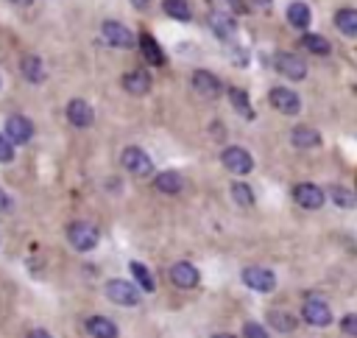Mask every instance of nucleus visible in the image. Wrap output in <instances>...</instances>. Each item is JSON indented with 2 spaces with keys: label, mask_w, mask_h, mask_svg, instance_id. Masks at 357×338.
I'll use <instances>...</instances> for the list:
<instances>
[{
  "label": "nucleus",
  "mask_w": 357,
  "mask_h": 338,
  "mask_svg": "<svg viewBox=\"0 0 357 338\" xmlns=\"http://www.w3.org/2000/svg\"><path fill=\"white\" fill-rule=\"evenodd\" d=\"M67 240H70L73 249L89 251V249L98 246V229H95L92 223H86V221H73V223L67 226Z\"/></svg>",
  "instance_id": "nucleus-1"
},
{
  "label": "nucleus",
  "mask_w": 357,
  "mask_h": 338,
  "mask_svg": "<svg viewBox=\"0 0 357 338\" xmlns=\"http://www.w3.org/2000/svg\"><path fill=\"white\" fill-rule=\"evenodd\" d=\"M120 162H123V168H126L131 176H148V173L153 170V162H151V156H148L142 148H137V145H128V148H123V154H120Z\"/></svg>",
  "instance_id": "nucleus-2"
},
{
  "label": "nucleus",
  "mask_w": 357,
  "mask_h": 338,
  "mask_svg": "<svg viewBox=\"0 0 357 338\" xmlns=\"http://www.w3.org/2000/svg\"><path fill=\"white\" fill-rule=\"evenodd\" d=\"M106 296L114 304H123V307H134L139 302V291L126 279H109L106 282Z\"/></svg>",
  "instance_id": "nucleus-3"
},
{
  "label": "nucleus",
  "mask_w": 357,
  "mask_h": 338,
  "mask_svg": "<svg viewBox=\"0 0 357 338\" xmlns=\"http://www.w3.org/2000/svg\"><path fill=\"white\" fill-rule=\"evenodd\" d=\"M220 162H223V168H226V170H231V173H237V176H243V173H248V170L254 168L251 154H248L245 148H240V145L226 148V151L220 154Z\"/></svg>",
  "instance_id": "nucleus-4"
},
{
  "label": "nucleus",
  "mask_w": 357,
  "mask_h": 338,
  "mask_svg": "<svg viewBox=\"0 0 357 338\" xmlns=\"http://www.w3.org/2000/svg\"><path fill=\"white\" fill-rule=\"evenodd\" d=\"M301 318H304L307 324H312V327H329V324H332V310H329V304L321 302V299H307V302L301 304Z\"/></svg>",
  "instance_id": "nucleus-5"
},
{
  "label": "nucleus",
  "mask_w": 357,
  "mask_h": 338,
  "mask_svg": "<svg viewBox=\"0 0 357 338\" xmlns=\"http://www.w3.org/2000/svg\"><path fill=\"white\" fill-rule=\"evenodd\" d=\"M293 198H296V204L304 207V210H318V207H324V190H321L318 184H312V182H298V184L293 187Z\"/></svg>",
  "instance_id": "nucleus-6"
},
{
  "label": "nucleus",
  "mask_w": 357,
  "mask_h": 338,
  "mask_svg": "<svg viewBox=\"0 0 357 338\" xmlns=\"http://www.w3.org/2000/svg\"><path fill=\"white\" fill-rule=\"evenodd\" d=\"M243 282H245L248 288H254V291H262V293H268V291L276 288L273 271H268V268H262V265H248V268H243Z\"/></svg>",
  "instance_id": "nucleus-7"
},
{
  "label": "nucleus",
  "mask_w": 357,
  "mask_h": 338,
  "mask_svg": "<svg viewBox=\"0 0 357 338\" xmlns=\"http://www.w3.org/2000/svg\"><path fill=\"white\" fill-rule=\"evenodd\" d=\"M268 98H271L273 109H276V112H282V115H298V109H301L298 95H296L293 89H287V87H273Z\"/></svg>",
  "instance_id": "nucleus-8"
},
{
  "label": "nucleus",
  "mask_w": 357,
  "mask_h": 338,
  "mask_svg": "<svg viewBox=\"0 0 357 338\" xmlns=\"http://www.w3.org/2000/svg\"><path fill=\"white\" fill-rule=\"evenodd\" d=\"M100 31H103V39H106L112 47H131V45H134V34H131L123 22L106 20V22L100 25Z\"/></svg>",
  "instance_id": "nucleus-9"
},
{
  "label": "nucleus",
  "mask_w": 357,
  "mask_h": 338,
  "mask_svg": "<svg viewBox=\"0 0 357 338\" xmlns=\"http://www.w3.org/2000/svg\"><path fill=\"white\" fill-rule=\"evenodd\" d=\"M273 64H276V70H279L282 75H287V78H293V81H301V78L307 75V64H304V59H298L296 53H276Z\"/></svg>",
  "instance_id": "nucleus-10"
},
{
  "label": "nucleus",
  "mask_w": 357,
  "mask_h": 338,
  "mask_svg": "<svg viewBox=\"0 0 357 338\" xmlns=\"http://www.w3.org/2000/svg\"><path fill=\"white\" fill-rule=\"evenodd\" d=\"M6 137H8L14 145L28 142V140L33 137V126H31V120L22 117V115H11V117L6 120Z\"/></svg>",
  "instance_id": "nucleus-11"
},
{
  "label": "nucleus",
  "mask_w": 357,
  "mask_h": 338,
  "mask_svg": "<svg viewBox=\"0 0 357 338\" xmlns=\"http://www.w3.org/2000/svg\"><path fill=\"white\" fill-rule=\"evenodd\" d=\"M192 89L204 98H218L223 92V84L218 81V75H212L209 70H195L192 73Z\"/></svg>",
  "instance_id": "nucleus-12"
},
{
  "label": "nucleus",
  "mask_w": 357,
  "mask_h": 338,
  "mask_svg": "<svg viewBox=\"0 0 357 338\" xmlns=\"http://www.w3.org/2000/svg\"><path fill=\"white\" fill-rule=\"evenodd\" d=\"M67 120H70L73 126H78V128H86V126H92V120H95V112H92V106H89L86 101L73 98V101L67 103Z\"/></svg>",
  "instance_id": "nucleus-13"
},
{
  "label": "nucleus",
  "mask_w": 357,
  "mask_h": 338,
  "mask_svg": "<svg viewBox=\"0 0 357 338\" xmlns=\"http://www.w3.org/2000/svg\"><path fill=\"white\" fill-rule=\"evenodd\" d=\"M198 279H201V274H198V268L192 263H176V265H170V282L176 288H195Z\"/></svg>",
  "instance_id": "nucleus-14"
},
{
  "label": "nucleus",
  "mask_w": 357,
  "mask_h": 338,
  "mask_svg": "<svg viewBox=\"0 0 357 338\" xmlns=\"http://www.w3.org/2000/svg\"><path fill=\"white\" fill-rule=\"evenodd\" d=\"M123 89L128 95H145L151 89V75L145 70H128L123 75Z\"/></svg>",
  "instance_id": "nucleus-15"
},
{
  "label": "nucleus",
  "mask_w": 357,
  "mask_h": 338,
  "mask_svg": "<svg viewBox=\"0 0 357 338\" xmlns=\"http://www.w3.org/2000/svg\"><path fill=\"white\" fill-rule=\"evenodd\" d=\"M86 332L92 338H117L120 335L117 332V324L112 318H106V316H89L86 318Z\"/></svg>",
  "instance_id": "nucleus-16"
},
{
  "label": "nucleus",
  "mask_w": 357,
  "mask_h": 338,
  "mask_svg": "<svg viewBox=\"0 0 357 338\" xmlns=\"http://www.w3.org/2000/svg\"><path fill=\"white\" fill-rule=\"evenodd\" d=\"M20 73H22V78L31 81V84H42V81H45V64H42V59L33 56V53L22 56V61H20Z\"/></svg>",
  "instance_id": "nucleus-17"
},
{
  "label": "nucleus",
  "mask_w": 357,
  "mask_h": 338,
  "mask_svg": "<svg viewBox=\"0 0 357 338\" xmlns=\"http://www.w3.org/2000/svg\"><path fill=\"white\" fill-rule=\"evenodd\" d=\"M209 25H212V31H215L220 39H231L234 31H237L234 20H231L229 14H223V11H209Z\"/></svg>",
  "instance_id": "nucleus-18"
},
{
  "label": "nucleus",
  "mask_w": 357,
  "mask_h": 338,
  "mask_svg": "<svg viewBox=\"0 0 357 338\" xmlns=\"http://www.w3.org/2000/svg\"><path fill=\"white\" fill-rule=\"evenodd\" d=\"M290 142H293L296 148H315V145L321 142V134H318L312 126H296V128L290 131Z\"/></svg>",
  "instance_id": "nucleus-19"
},
{
  "label": "nucleus",
  "mask_w": 357,
  "mask_h": 338,
  "mask_svg": "<svg viewBox=\"0 0 357 338\" xmlns=\"http://www.w3.org/2000/svg\"><path fill=\"white\" fill-rule=\"evenodd\" d=\"M139 47H142V56H145V61H151V64H165V53H162V47L156 45V39L151 36V34H139Z\"/></svg>",
  "instance_id": "nucleus-20"
},
{
  "label": "nucleus",
  "mask_w": 357,
  "mask_h": 338,
  "mask_svg": "<svg viewBox=\"0 0 357 338\" xmlns=\"http://www.w3.org/2000/svg\"><path fill=\"white\" fill-rule=\"evenodd\" d=\"M335 25L346 36H357V8H340L335 14Z\"/></svg>",
  "instance_id": "nucleus-21"
},
{
  "label": "nucleus",
  "mask_w": 357,
  "mask_h": 338,
  "mask_svg": "<svg viewBox=\"0 0 357 338\" xmlns=\"http://www.w3.org/2000/svg\"><path fill=\"white\" fill-rule=\"evenodd\" d=\"M287 22H290L293 28H307V25H310V6L301 3V0L290 3V6H287Z\"/></svg>",
  "instance_id": "nucleus-22"
},
{
  "label": "nucleus",
  "mask_w": 357,
  "mask_h": 338,
  "mask_svg": "<svg viewBox=\"0 0 357 338\" xmlns=\"http://www.w3.org/2000/svg\"><path fill=\"white\" fill-rule=\"evenodd\" d=\"M162 8H165V14H167V17L181 20V22H187V20L192 17V8H190V3H187V0H162Z\"/></svg>",
  "instance_id": "nucleus-23"
},
{
  "label": "nucleus",
  "mask_w": 357,
  "mask_h": 338,
  "mask_svg": "<svg viewBox=\"0 0 357 338\" xmlns=\"http://www.w3.org/2000/svg\"><path fill=\"white\" fill-rule=\"evenodd\" d=\"M153 184H156V190H159V193H170V196H173V193H178V190H181V176H178L176 170H165V173H159V176H156V182H153Z\"/></svg>",
  "instance_id": "nucleus-24"
},
{
  "label": "nucleus",
  "mask_w": 357,
  "mask_h": 338,
  "mask_svg": "<svg viewBox=\"0 0 357 338\" xmlns=\"http://www.w3.org/2000/svg\"><path fill=\"white\" fill-rule=\"evenodd\" d=\"M229 101H231V106L245 117V120H254V109H251V103H248V95L243 92V89H237V87H231L229 89Z\"/></svg>",
  "instance_id": "nucleus-25"
},
{
  "label": "nucleus",
  "mask_w": 357,
  "mask_h": 338,
  "mask_svg": "<svg viewBox=\"0 0 357 338\" xmlns=\"http://www.w3.org/2000/svg\"><path fill=\"white\" fill-rule=\"evenodd\" d=\"M268 321H271V327H276L279 332H293V330H296V316H293V313H284V310H273V313L268 316Z\"/></svg>",
  "instance_id": "nucleus-26"
},
{
  "label": "nucleus",
  "mask_w": 357,
  "mask_h": 338,
  "mask_svg": "<svg viewBox=\"0 0 357 338\" xmlns=\"http://www.w3.org/2000/svg\"><path fill=\"white\" fill-rule=\"evenodd\" d=\"M301 45L307 47V50H312V53H318V56H326L332 47H329V42L324 39V36H318V34H304L301 36Z\"/></svg>",
  "instance_id": "nucleus-27"
},
{
  "label": "nucleus",
  "mask_w": 357,
  "mask_h": 338,
  "mask_svg": "<svg viewBox=\"0 0 357 338\" xmlns=\"http://www.w3.org/2000/svg\"><path fill=\"white\" fill-rule=\"evenodd\" d=\"M231 198H234L240 207H254V190H251L245 182H234V184H231Z\"/></svg>",
  "instance_id": "nucleus-28"
},
{
  "label": "nucleus",
  "mask_w": 357,
  "mask_h": 338,
  "mask_svg": "<svg viewBox=\"0 0 357 338\" xmlns=\"http://www.w3.org/2000/svg\"><path fill=\"white\" fill-rule=\"evenodd\" d=\"M131 274H134V279L139 282V288H142V291H148V293H151V291L156 288V282H153L151 271H148L142 263H131Z\"/></svg>",
  "instance_id": "nucleus-29"
},
{
  "label": "nucleus",
  "mask_w": 357,
  "mask_h": 338,
  "mask_svg": "<svg viewBox=\"0 0 357 338\" xmlns=\"http://www.w3.org/2000/svg\"><path fill=\"white\" fill-rule=\"evenodd\" d=\"M14 159V142L6 137V134H0V162L6 165V162H11Z\"/></svg>",
  "instance_id": "nucleus-30"
},
{
  "label": "nucleus",
  "mask_w": 357,
  "mask_h": 338,
  "mask_svg": "<svg viewBox=\"0 0 357 338\" xmlns=\"http://www.w3.org/2000/svg\"><path fill=\"white\" fill-rule=\"evenodd\" d=\"M243 335L245 338H268V330L259 327L257 321H248V324H243Z\"/></svg>",
  "instance_id": "nucleus-31"
},
{
  "label": "nucleus",
  "mask_w": 357,
  "mask_h": 338,
  "mask_svg": "<svg viewBox=\"0 0 357 338\" xmlns=\"http://www.w3.org/2000/svg\"><path fill=\"white\" fill-rule=\"evenodd\" d=\"M332 198H335L340 207H351V204H354V196H351V193H346L343 187H332Z\"/></svg>",
  "instance_id": "nucleus-32"
},
{
  "label": "nucleus",
  "mask_w": 357,
  "mask_h": 338,
  "mask_svg": "<svg viewBox=\"0 0 357 338\" xmlns=\"http://www.w3.org/2000/svg\"><path fill=\"white\" fill-rule=\"evenodd\" d=\"M340 327H343V332H346V335H351V338H357V316H354V313H349V316H343V321H340Z\"/></svg>",
  "instance_id": "nucleus-33"
},
{
  "label": "nucleus",
  "mask_w": 357,
  "mask_h": 338,
  "mask_svg": "<svg viewBox=\"0 0 357 338\" xmlns=\"http://www.w3.org/2000/svg\"><path fill=\"white\" fill-rule=\"evenodd\" d=\"M11 207H14V201H11V196L0 187V212H11Z\"/></svg>",
  "instance_id": "nucleus-34"
},
{
  "label": "nucleus",
  "mask_w": 357,
  "mask_h": 338,
  "mask_svg": "<svg viewBox=\"0 0 357 338\" xmlns=\"http://www.w3.org/2000/svg\"><path fill=\"white\" fill-rule=\"evenodd\" d=\"M226 6H231V11H237V14H243L245 11V3L243 0H223Z\"/></svg>",
  "instance_id": "nucleus-35"
},
{
  "label": "nucleus",
  "mask_w": 357,
  "mask_h": 338,
  "mask_svg": "<svg viewBox=\"0 0 357 338\" xmlns=\"http://www.w3.org/2000/svg\"><path fill=\"white\" fill-rule=\"evenodd\" d=\"M28 338H53L50 332H45V330H31L28 332Z\"/></svg>",
  "instance_id": "nucleus-36"
},
{
  "label": "nucleus",
  "mask_w": 357,
  "mask_h": 338,
  "mask_svg": "<svg viewBox=\"0 0 357 338\" xmlns=\"http://www.w3.org/2000/svg\"><path fill=\"white\" fill-rule=\"evenodd\" d=\"M131 3H134L137 8H145V6H148V0H131Z\"/></svg>",
  "instance_id": "nucleus-37"
},
{
  "label": "nucleus",
  "mask_w": 357,
  "mask_h": 338,
  "mask_svg": "<svg viewBox=\"0 0 357 338\" xmlns=\"http://www.w3.org/2000/svg\"><path fill=\"white\" fill-rule=\"evenodd\" d=\"M11 3H17V6H31L33 0H11Z\"/></svg>",
  "instance_id": "nucleus-38"
},
{
  "label": "nucleus",
  "mask_w": 357,
  "mask_h": 338,
  "mask_svg": "<svg viewBox=\"0 0 357 338\" xmlns=\"http://www.w3.org/2000/svg\"><path fill=\"white\" fill-rule=\"evenodd\" d=\"M212 338H231L229 332H218V335H212Z\"/></svg>",
  "instance_id": "nucleus-39"
},
{
  "label": "nucleus",
  "mask_w": 357,
  "mask_h": 338,
  "mask_svg": "<svg viewBox=\"0 0 357 338\" xmlns=\"http://www.w3.org/2000/svg\"><path fill=\"white\" fill-rule=\"evenodd\" d=\"M254 3H259V6H271V0H254Z\"/></svg>",
  "instance_id": "nucleus-40"
}]
</instances>
